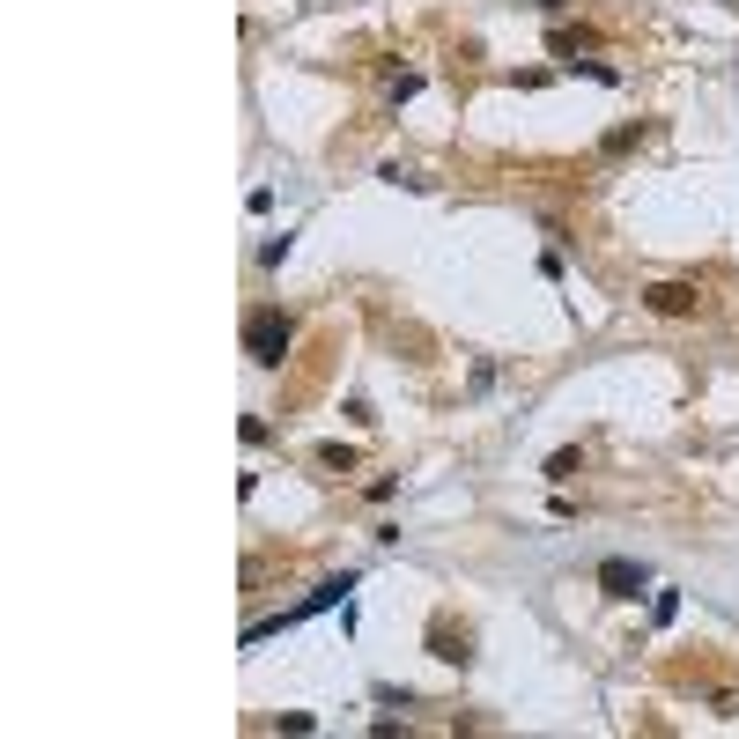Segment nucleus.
Masks as SVG:
<instances>
[{"label": "nucleus", "mask_w": 739, "mask_h": 739, "mask_svg": "<svg viewBox=\"0 0 739 739\" xmlns=\"http://www.w3.org/2000/svg\"><path fill=\"white\" fill-rule=\"evenodd\" d=\"M318 466H326V473H355V451L348 444H318Z\"/></svg>", "instance_id": "nucleus-6"}, {"label": "nucleus", "mask_w": 739, "mask_h": 739, "mask_svg": "<svg viewBox=\"0 0 739 739\" xmlns=\"http://www.w3.org/2000/svg\"><path fill=\"white\" fill-rule=\"evenodd\" d=\"M643 303H651L658 318H695V311H703V289H695V281H651Z\"/></svg>", "instance_id": "nucleus-2"}, {"label": "nucleus", "mask_w": 739, "mask_h": 739, "mask_svg": "<svg viewBox=\"0 0 739 739\" xmlns=\"http://www.w3.org/2000/svg\"><path fill=\"white\" fill-rule=\"evenodd\" d=\"M636 141H643V126H614V134H606L599 148H606V156H629V148H636Z\"/></svg>", "instance_id": "nucleus-7"}, {"label": "nucleus", "mask_w": 739, "mask_h": 739, "mask_svg": "<svg viewBox=\"0 0 739 739\" xmlns=\"http://www.w3.org/2000/svg\"><path fill=\"white\" fill-rule=\"evenodd\" d=\"M429 658H444V666H466L473 658V636L451 629V621H429Z\"/></svg>", "instance_id": "nucleus-4"}, {"label": "nucleus", "mask_w": 739, "mask_h": 739, "mask_svg": "<svg viewBox=\"0 0 739 739\" xmlns=\"http://www.w3.org/2000/svg\"><path fill=\"white\" fill-rule=\"evenodd\" d=\"M577 466H584L577 451H555V459H547V481H555V488H570V481H577Z\"/></svg>", "instance_id": "nucleus-5"}, {"label": "nucleus", "mask_w": 739, "mask_h": 739, "mask_svg": "<svg viewBox=\"0 0 739 739\" xmlns=\"http://www.w3.org/2000/svg\"><path fill=\"white\" fill-rule=\"evenodd\" d=\"M570 74H584V82H606V89L621 82V74H614V67H599V60H570Z\"/></svg>", "instance_id": "nucleus-8"}, {"label": "nucleus", "mask_w": 739, "mask_h": 739, "mask_svg": "<svg viewBox=\"0 0 739 739\" xmlns=\"http://www.w3.org/2000/svg\"><path fill=\"white\" fill-rule=\"evenodd\" d=\"M643 584H651L643 562H629V555H606V562H599V592H606V599H636Z\"/></svg>", "instance_id": "nucleus-3"}, {"label": "nucleus", "mask_w": 739, "mask_h": 739, "mask_svg": "<svg viewBox=\"0 0 739 739\" xmlns=\"http://www.w3.org/2000/svg\"><path fill=\"white\" fill-rule=\"evenodd\" d=\"M289 340H296V326L274 311V303L244 311V355H252L259 370H281V363H289Z\"/></svg>", "instance_id": "nucleus-1"}]
</instances>
